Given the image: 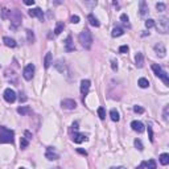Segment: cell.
I'll return each instance as SVG.
<instances>
[{"mask_svg": "<svg viewBox=\"0 0 169 169\" xmlns=\"http://www.w3.org/2000/svg\"><path fill=\"white\" fill-rule=\"evenodd\" d=\"M15 142V132L4 126H0V143L1 144H12Z\"/></svg>", "mask_w": 169, "mask_h": 169, "instance_id": "obj_1", "label": "cell"}, {"mask_svg": "<svg viewBox=\"0 0 169 169\" xmlns=\"http://www.w3.org/2000/svg\"><path fill=\"white\" fill-rule=\"evenodd\" d=\"M79 42L84 49H90L92 45V35L89 29H83L79 33Z\"/></svg>", "mask_w": 169, "mask_h": 169, "instance_id": "obj_2", "label": "cell"}, {"mask_svg": "<svg viewBox=\"0 0 169 169\" xmlns=\"http://www.w3.org/2000/svg\"><path fill=\"white\" fill-rule=\"evenodd\" d=\"M152 70H153V73H155V75H156V77L161 78L162 82L167 84V86H169V77H168L167 72H164V70H162V67L160 66V65L153 64V65H152Z\"/></svg>", "mask_w": 169, "mask_h": 169, "instance_id": "obj_3", "label": "cell"}, {"mask_svg": "<svg viewBox=\"0 0 169 169\" xmlns=\"http://www.w3.org/2000/svg\"><path fill=\"white\" fill-rule=\"evenodd\" d=\"M9 19H11V28H12V29H17V27L21 24L22 15L20 11L15 9L9 13Z\"/></svg>", "mask_w": 169, "mask_h": 169, "instance_id": "obj_4", "label": "cell"}, {"mask_svg": "<svg viewBox=\"0 0 169 169\" xmlns=\"http://www.w3.org/2000/svg\"><path fill=\"white\" fill-rule=\"evenodd\" d=\"M157 28V30H159L160 33H162V35H167L168 30H169V21L167 17H161L159 19V22L157 24H155Z\"/></svg>", "mask_w": 169, "mask_h": 169, "instance_id": "obj_5", "label": "cell"}, {"mask_svg": "<svg viewBox=\"0 0 169 169\" xmlns=\"http://www.w3.org/2000/svg\"><path fill=\"white\" fill-rule=\"evenodd\" d=\"M35 65L33 64H28L27 66L24 67V70H22V77H24L25 81H30L33 78V75H35Z\"/></svg>", "mask_w": 169, "mask_h": 169, "instance_id": "obj_6", "label": "cell"}, {"mask_svg": "<svg viewBox=\"0 0 169 169\" xmlns=\"http://www.w3.org/2000/svg\"><path fill=\"white\" fill-rule=\"evenodd\" d=\"M3 97H4L5 102L13 103V102L16 100V92H15V90H12V89H5V90H4V94H3Z\"/></svg>", "mask_w": 169, "mask_h": 169, "instance_id": "obj_7", "label": "cell"}, {"mask_svg": "<svg viewBox=\"0 0 169 169\" xmlns=\"http://www.w3.org/2000/svg\"><path fill=\"white\" fill-rule=\"evenodd\" d=\"M131 128L134 129L135 132H137V134H143V132L145 131V126L143 124L142 122H139V120H134V122L131 123Z\"/></svg>", "mask_w": 169, "mask_h": 169, "instance_id": "obj_8", "label": "cell"}, {"mask_svg": "<svg viewBox=\"0 0 169 169\" xmlns=\"http://www.w3.org/2000/svg\"><path fill=\"white\" fill-rule=\"evenodd\" d=\"M61 107L65 110H74L77 107V103H75L74 99H64L61 102Z\"/></svg>", "mask_w": 169, "mask_h": 169, "instance_id": "obj_9", "label": "cell"}, {"mask_svg": "<svg viewBox=\"0 0 169 169\" xmlns=\"http://www.w3.org/2000/svg\"><path fill=\"white\" fill-rule=\"evenodd\" d=\"M28 13H29L30 17H38L41 21H44V12H42L41 8H38V7L37 8H33V9H30Z\"/></svg>", "mask_w": 169, "mask_h": 169, "instance_id": "obj_10", "label": "cell"}, {"mask_svg": "<svg viewBox=\"0 0 169 169\" xmlns=\"http://www.w3.org/2000/svg\"><path fill=\"white\" fill-rule=\"evenodd\" d=\"M90 86H91V82H90L89 79H82V81H81V94H82V95L89 94Z\"/></svg>", "mask_w": 169, "mask_h": 169, "instance_id": "obj_11", "label": "cell"}, {"mask_svg": "<svg viewBox=\"0 0 169 169\" xmlns=\"http://www.w3.org/2000/svg\"><path fill=\"white\" fill-rule=\"evenodd\" d=\"M45 157H46L48 160H50V161H53V160L60 159V155L56 153L54 149H53L52 147H48V151H46V153H45Z\"/></svg>", "mask_w": 169, "mask_h": 169, "instance_id": "obj_12", "label": "cell"}, {"mask_svg": "<svg viewBox=\"0 0 169 169\" xmlns=\"http://www.w3.org/2000/svg\"><path fill=\"white\" fill-rule=\"evenodd\" d=\"M72 140L74 143H77V144H81V143H83V142H87V136L84 134H78V132H74Z\"/></svg>", "mask_w": 169, "mask_h": 169, "instance_id": "obj_13", "label": "cell"}, {"mask_svg": "<svg viewBox=\"0 0 169 169\" xmlns=\"http://www.w3.org/2000/svg\"><path fill=\"white\" fill-rule=\"evenodd\" d=\"M155 52H156V54L159 56V57H165V54H167V49H165V46L162 44H156L155 45Z\"/></svg>", "mask_w": 169, "mask_h": 169, "instance_id": "obj_14", "label": "cell"}, {"mask_svg": "<svg viewBox=\"0 0 169 169\" xmlns=\"http://www.w3.org/2000/svg\"><path fill=\"white\" fill-rule=\"evenodd\" d=\"M65 49H66V52H74L75 50V46L72 40V36H67L66 40H65Z\"/></svg>", "mask_w": 169, "mask_h": 169, "instance_id": "obj_15", "label": "cell"}, {"mask_svg": "<svg viewBox=\"0 0 169 169\" xmlns=\"http://www.w3.org/2000/svg\"><path fill=\"white\" fill-rule=\"evenodd\" d=\"M135 62H136V66L139 67V69L144 66V56H143L142 52L136 53V56H135Z\"/></svg>", "mask_w": 169, "mask_h": 169, "instance_id": "obj_16", "label": "cell"}, {"mask_svg": "<svg viewBox=\"0 0 169 169\" xmlns=\"http://www.w3.org/2000/svg\"><path fill=\"white\" fill-rule=\"evenodd\" d=\"M52 64H53V56L50 52H48L46 54H45V58H44V67L45 69H49Z\"/></svg>", "mask_w": 169, "mask_h": 169, "instance_id": "obj_17", "label": "cell"}, {"mask_svg": "<svg viewBox=\"0 0 169 169\" xmlns=\"http://www.w3.org/2000/svg\"><path fill=\"white\" fill-rule=\"evenodd\" d=\"M139 11H140V15L142 16H145L148 13V5H147V3H145L144 0L139 1Z\"/></svg>", "mask_w": 169, "mask_h": 169, "instance_id": "obj_18", "label": "cell"}, {"mask_svg": "<svg viewBox=\"0 0 169 169\" xmlns=\"http://www.w3.org/2000/svg\"><path fill=\"white\" fill-rule=\"evenodd\" d=\"M3 42H4V45L5 46H8V48H16V41L13 40V38H11V37H3Z\"/></svg>", "mask_w": 169, "mask_h": 169, "instance_id": "obj_19", "label": "cell"}, {"mask_svg": "<svg viewBox=\"0 0 169 169\" xmlns=\"http://www.w3.org/2000/svg\"><path fill=\"white\" fill-rule=\"evenodd\" d=\"M123 35H124V30H123V28H120V27H115L111 32L112 37H120V36H123Z\"/></svg>", "mask_w": 169, "mask_h": 169, "instance_id": "obj_20", "label": "cell"}, {"mask_svg": "<svg viewBox=\"0 0 169 169\" xmlns=\"http://www.w3.org/2000/svg\"><path fill=\"white\" fill-rule=\"evenodd\" d=\"M30 112H32V110L28 106H20L17 108V114H20V115H28V114H30Z\"/></svg>", "mask_w": 169, "mask_h": 169, "instance_id": "obj_21", "label": "cell"}, {"mask_svg": "<svg viewBox=\"0 0 169 169\" xmlns=\"http://www.w3.org/2000/svg\"><path fill=\"white\" fill-rule=\"evenodd\" d=\"M110 118H111V120H112V122H119V120H120L119 112H118L115 108H112L111 111H110Z\"/></svg>", "mask_w": 169, "mask_h": 169, "instance_id": "obj_22", "label": "cell"}, {"mask_svg": "<svg viewBox=\"0 0 169 169\" xmlns=\"http://www.w3.org/2000/svg\"><path fill=\"white\" fill-rule=\"evenodd\" d=\"M160 160V164L161 165H168L169 164V155L168 153H161L159 157Z\"/></svg>", "mask_w": 169, "mask_h": 169, "instance_id": "obj_23", "label": "cell"}, {"mask_svg": "<svg viewBox=\"0 0 169 169\" xmlns=\"http://www.w3.org/2000/svg\"><path fill=\"white\" fill-rule=\"evenodd\" d=\"M64 28H65V24H64V22H62V21H58L57 25H56V28H54V35H56V36L61 35V32L64 30Z\"/></svg>", "mask_w": 169, "mask_h": 169, "instance_id": "obj_24", "label": "cell"}, {"mask_svg": "<svg viewBox=\"0 0 169 169\" xmlns=\"http://www.w3.org/2000/svg\"><path fill=\"white\" fill-rule=\"evenodd\" d=\"M87 19H89V22L92 25V27H97V28H98V27L100 25V22L98 21V19L95 17L94 15H89V17H87Z\"/></svg>", "mask_w": 169, "mask_h": 169, "instance_id": "obj_25", "label": "cell"}, {"mask_svg": "<svg viewBox=\"0 0 169 169\" xmlns=\"http://www.w3.org/2000/svg\"><path fill=\"white\" fill-rule=\"evenodd\" d=\"M54 67H56V69H57L60 73H64V72H65V62H64L62 60H58L57 62L54 64Z\"/></svg>", "mask_w": 169, "mask_h": 169, "instance_id": "obj_26", "label": "cell"}, {"mask_svg": "<svg viewBox=\"0 0 169 169\" xmlns=\"http://www.w3.org/2000/svg\"><path fill=\"white\" fill-rule=\"evenodd\" d=\"M27 38H28V42H30V44H33V42H35L36 37H35V33H33V30L27 29Z\"/></svg>", "mask_w": 169, "mask_h": 169, "instance_id": "obj_27", "label": "cell"}, {"mask_svg": "<svg viewBox=\"0 0 169 169\" xmlns=\"http://www.w3.org/2000/svg\"><path fill=\"white\" fill-rule=\"evenodd\" d=\"M137 84H139L142 89H147V87H149V81L145 79V78H140L139 82H137Z\"/></svg>", "mask_w": 169, "mask_h": 169, "instance_id": "obj_28", "label": "cell"}, {"mask_svg": "<svg viewBox=\"0 0 169 169\" xmlns=\"http://www.w3.org/2000/svg\"><path fill=\"white\" fill-rule=\"evenodd\" d=\"M145 167H147V169H157V164L153 159H151L145 162Z\"/></svg>", "mask_w": 169, "mask_h": 169, "instance_id": "obj_29", "label": "cell"}, {"mask_svg": "<svg viewBox=\"0 0 169 169\" xmlns=\"http://www.w3.org/2000/svg\"><path fill=\"white\" fill-rule=\"evenodd\" d=\"M120 20H122V22L126 25L127 28H131V24H129V17L126 15V13H123V15L120 16Z\"/></svg>", "mask_w": 169, "mask_h": 169, "instance_id": "obj_30", "label": "cell"}, {"mask_svg": "<svg viewBox=\"0 0 169 169\" xmlns=\"http://www.w3.org/2000/svg\"><path fill=\"white\" fill-rule=\"evenodd\" d=\"M28 145H29V140H28L27 137H21V139H20V148L25 149Z\"/></svg>", "mask_w": 169, "mask_h": 169, "instance_id": "obj_31", "label": "cell"}, {"mask_svg": "<svg viewBox=\"0 0 169 169\" xmlns=\"http://www.w3.org/2000/svg\"><path fill=\"white\" fill-rule=\"evenodd\" d=\"M134 144H135V147H136V149H139L140 152L144 149V145H143V143H142V140H140V139H136V140H135Z\"/></svg>", "mask_w": 169, "mask_h": 169, "instance_id": "obj_32", "label": "cell"}, {"mask_svg": "<svg viewBox=\"0 0 169 169\" xmlns=\"http://www.w3.org/2000/svg\"><path fill=\"white\" fill-rule=\"evenodd\" d=\"M98 115H99V118L102 120H105L106 119V110L103 108V107H99V108H98Z\"/></svg>", "mask_w": 169, "mask_h": 169, "instance_id": "obj_33", "label": "cell"}, {"mask_svg": "<svg viewBox=\"0 0 169 169\" xmlns=\"http://www.w3.org/2000/svg\"><path fill=\"white\" fill-rule=\"evenodd\" d=\"M156 8L159 12H162V11H165V8H167V5L164 4V3H157L156 4Z\"/></svg>", "mask_w": 169, "mask_h": 169, "instance_id": "obj_34", "label": "cell"}, {"mask_svg": "<svg viewBox=\"0 0 169 169\" xmlns=\"http://www.w3.org/2000/svg\"><path fill=\"white\" fill-rule=\"evenodd\" d=\"M168 112H169V106H165L164 112H162V119H164L165 122H168Z\"/></svg>", "mask_w": 169, "mask_h": 169, "instance_id": "obj_35", "label": "cell"}, {"mask_svg": "<svg viewBox=\"0 0 169 169\" xmlns=\"http://www.w3.org/2000/svg\"><path fill=\"white\" fill-rule=\"evenodd\" d=\"M155 24H156V22H155V20H152V19H148L147 21H145V27L148 28H152V27H155Z\"/></svg>", "mask_w": 169, "mask_h": 169, "instance_id": "obj_36", "label": "cell"}, {"mask_svg": "<svg viewBox=\"0 0 169 169\" xmlns=\"http://www.w3.org/2000/svg\"><path fill=\"white\" fill-rule=\"evenodd\" d=\"M128 50H129L128 45H122V46L119 48V53H123V54H124V53H127Z\"/></svg>", "mask_w": 169, "mask_h": 169, "instance_id": "obj_37", "label": "cell"}, {"mask_svg": "<svg viewBox=\"0 0 169 169\" xmlns=\"http://www.w3.org/2000/svg\"><path fill=\"white\" fill-rule=\"evenodd\" d=\"M148 135H149V140H151V143H153V131H152V127L148 126Z\"/></svg>", "mask_w": 169, "mask_h": 169, "instance_id": "obj_38", "label": "cell"}, {"mask_svg": "<svg viewBox=\"0 0 169 169\" xmlns=\"http://www.w3.org/2000/svg\"><path fill=\"white\" fill-rule=\"evenodd\" d=\"M134 111L137 112V114H143V112H144V108L140 107V106H134Z\"/></svg>", "mask_w": 169, "mask_h": 169, "instance_id": "obj_39", "label": "cell"}, {"mask_svg": "<svg viewBox=\"0 0 169 169\" xmlns=\"http://www.w3.org/2000/svg\"><path fill=\"white\" fill-rule=\"evenodd\" d=\"M111 69L114 70V72H118V62L115 60L111 61Z\"/></svg>", "mask_w": 169, "mask_h": 169, "instance_id": "obj_40", "label": "cell"}, {"mask_svg": "<svg viewBox=\"0 0 169 169\" xmlns=\"http://www.w3.org/2000/svg\"><path fill=\"white\" fill-rule=\"evenodd\" d=\"M70 21H72L73 24H78V22H79V17H78L77 15H75V16H72V17H70Z\"/></svg>", "mask_w": 169, "mask_h": 169, "instance_id": "obj_41", "label": "cell"}, {"mask_svg": "<svg viewBox=\"0 0 169 169\" xmlns=\"http://www.w3.org/2000/svg\"><path fill=\"white\" fill-rule=\"evenodd\" d=\"M24 136L27 137L28 140H30V139H32V134H30L29 131H25V132H24Z\"/></svg>", "mask_w": 169, "mask_h": 169, "instance_id": "obj_42", "label": "cell"}, {"mask_svg": "<svg viewBox=\"0 0 169 169\" xmlns=\"http://www.w3.org/2000/svg\"><path fill=\"white\" fill-rule=\"evenodd\" d=\"M77 152H78V153H81V155H83V156H87V152L84 151V149H81V148H78V149H77Z\"/></svg>", "mask_w": 169, "mask_h": 169, "instance_id": "obj_43", "label": "cell"}, {"mask_svg": "<svg viewBox=\"0 0 169 169\" xmlns=\"http://www.w3.org/2000/svg\"><path fill=\"white\" fill-rule=\"evenodd\" d=\"M25 4H27V5H33V4H35V0H25Z\"/></svg>", "mask_w": 169, "mask_h": 169, "instance_id": "obj_44", "label": "cell"}, {"mask_svg": "<svg viewBox=\"0 0 169 169\" xmlns=\"http://www.w3.org/2000/svg\"><path fill=\"white\" fill-rule=\"evenodd\" d=\"M72 127H73V129H74V131H77V129H78V122H74Z\"/></svg>", "mask_w": 169, "mask_h": 169, "instance_id": "obj_45", "label": "cell"}, {"mask_svg": "<svg viewBox=\"0 0 169 169\" xmlns=\"http://www.w3.org/2000/svg\"><path fill=\"white\" fill-rule=\"evenodd\" d=\"M86 5H90V7H94V5H97V1H92V3H84Z\"/></svg>", "mask_w": 169, "mask_h": 169, "instance_id": "obj_46", "label": "cell"}, {"mask_svg": "<svg viewBox=\"0 0 169 169\" xmlns=\"http://www.w3.org/2000/svg\"><path fill=\"white\" fill-rule=\"evenodd\" d=\"M144 167H145V162H144V161H143V162H142V164H140V165H139V167H136V169H143V168H144Z\"/></svg>", "mask_w": 169, "mask_h": 169, "instance_id": "obj_47", "label": "cell"}, {"mask_svg": "<svg viewBox=\"0 0 169 169\" xmlns=\"http://www.w3.org/2000/svg\"><path fill=\"white\" fill-rule=\"evenodd\" d=\"M115 169H127V168H124V167H118V168H115Z\"/></svg>", "mask_w": 169, "mask_h": 169, "instance_id": "obj_48", "label": "cell"}, {"mask_svg": "<svg viewBox=\"0 0 169 169\" xmlns=\"http://www.w3.org/2000/svg\"><path fill=\"white\" fill-rule=\"evenodd\" d=\"M20 169H25V168H20Z\"/></svg>", "mask_w": 169, "mask_h": 169, "instance_id": "obj_49", "label": "cell"}]
</instances>
